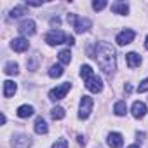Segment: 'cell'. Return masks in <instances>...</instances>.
I'll return each instance as SVG.
<instances>
[{
  "label": "cell",
  "mask_w": 148,
  "mask_h": 148,
  "mask_svg": "<svg viewBox=\"0 0 148 148\" xmlns=\"http://www.w3.org/2000/svg\"><path fill=\"white\" fill-rule=\"evenodd\" d=\"M94 59L98 66L103 70L105 75H113V71L117 70V54L112 44L108 42H98L96 51H94Z\"/></svg>",
  "instance_id": "obj_1"
},
{
  "label": "cell",
  "mask_w": 148,
  "mask_h": 148,
  "mask_svg": "<svg viewBox=\"0 0 148 148\" xmlns=\"http://www.w3.org/2000/svg\"><path fill=\"white\" fill-rule=\"evenodd\" d=\"M68 23L73 25V28H75L77 33H84V32H87V30L92 26L91 19H87V18H79L77 14H68Z\"/></svg>",
  "instance_id": "obj_2"
},
{
  "label": "cell",
  "mask_w": 148,
  "mask_h": 148,
  "mask_svg": "<svg viewBox=\"0 0 148 148\" xmlns=\"http://www.w3.org/2000/svg\"><path fill=\"white\" fill-rule=\"evenodd\" d=\"M66 38H68V35H64V32H61V30H51V32L45 35V42H47L51 47L66 44Z\"/></svg>",
  "instance_id": "obj_3"
},
{
  "label": "cell",
  "mask_w": 148,
  "mask_h": 148,
  "mask_svg": "<svg viewBox=\"0 0 148 148\" xmlns=\"http://www.w3.org/2000/svg\"><path fill=\"white\" fill-rule=\"evenodd\" d=\"M92 98L91 96H82V99H80V106H79V119L80 120H86V119H89V115H91V112H92Z\"/></svg>",
  "instance_id": "obj_4"
},
{
  "label": "cell",
  "mask_w": 148,
  "mask_h": 148,
  "mask_svg": "<svg viewBox=\"0 0 148 148\" xmlns=\"http://www.w3.org/2000/svg\"><path fill=\"white\" fill-rule=\"evenodd\" d=\"M70 89H71V84H70V82H64V84H61V86H58V87H54V89L49 91V99L59 101V99H63V98L66 96V92H68Z\"/></svg>",
  "instance_id": "obj_5"
},
{
  "label": "cell",
  "mask_w": 148,
  "mask_h": 148,
  "mask_svg": "<svg viewBox=\"0 0 148 148\" xmlns=\"http://www.w3.org/2000/svg\"><path fill=\"white\" fill-rule=\"evenodd\" d=\"M18 30H19V33L23 37H32L37 32V25H35L33 19H25V21H21V25H19Z\"/></svg>",
  "instance_id": "obj_6"
},
{
  "label": "cell",
  "mask_w": 148,
  "mask_h": 148,
  "mask_svg": "<svg viewBox=\"0 0 148 148\" xmlns=\"http://www.w3.org/2000/svg\"><path fill=\"white\" fill-rule=\"evenodd\" d=\"M134 37H136V33H134V30H129V28H125V30H122L119 35H117V44L119 45H127V44H131L132 40H134Z\"/></svg>",
  "instance_id": "obj_7"
},
{
  "label": "cell",
  "mask_w": 148,
  "mask_h": 148,
  "mask_svg": "<svg viewBox=\"0 0 148 148\" xmlns=\"http://www.w3.org/2000/svg\"><path fill=\"white\" fill-rule=\"evenodd\" d=\"M12 146L14 148H30L32 146V138L28 134H14Z\"/></svg>",
  "instance_id": "obj_8"
},
{
  "label": "cell",
  "mask_w": 148,
  "mask_h": 148,
  "mask_svg": "<svg viewBox=\"0 0 148 148\" xmlns=\"http://www.w3.org/2000/svg\"><path fill=\"white\" fill-rule=\"evenodd\" d=\"M86 87L91 91V92H101L103 91V82L98 75H92L86 80Z\"/></svg>",
  "instance_id": "obj_9"
},
{
  "label": "cell",
  "mask_w": 148,
  "mask_h": 148,
  "mask_svg": "<svg viewBox=\"0 0 148 148\" xmlns=\"http://www.w3.org/2000/svg\"><path fill=\"white\" fill-rule=\"evenodd\" d=\"M131 112H132V117H134V119H143V117L146 115L148 108H146V105H145L143 101H134Z\"/></svg>",
  "instance_id": "obj_10"
},
{
  "label": "cell",
  "mask_w": 148,
  "mask_h": 148,
  "mask_svg": "<svg viewBox=\"0 0 148 148\" xmlns=\"http://www.w3.org/2000/svg\"><path fill=\"white\" fill-rule=\"evenodd\" d=\"M106 143L110 148H120L124 145V136L120 132H110L108 138H106Z\"/></svg>",
  "instance_id": "obj_11"
},
{
  "label": "cell",
  "mask_w": 148,
  "mask_h": 148,
  "mask_svg": "<svg viewBox=\"0 0 148 148\" xmlns=\"http://www.w3.org/2000/svg\"><path fill=\"white\" fill-rule=\"evenodd\" d=\"M11 47H12L16 52H25V51L28 49V40H26V38H23V37L14 38V40L11 42Z\"/></svg>",
  "instance_id": "obj_12"
},
{
  "label": "cell",
  "mask_w": 148,
  "mask_h": 148,
  "mask_svg": "<svg viewBox=\"0 0 148 148\" xmlns=\"http://www.w3.org/2000/svg\"><path fill=\"white\" fill-rule=\"evenodd\" d=\"M112 12H113V14L125 16V14H129V5H127L125 2H113V4H112Z\"/></svg>",
  "instance_id": "obj_13"
},
{
  "label": "cell",
  "mask_w": 148,
  "mask_h": 148,
  "mask_svg": "<svg viewBox=\"0 0 148 148\" xmlns=\"http://www.w3.org/2000/svg\"><path fill=\"white\" fill-rule=\"evenodd\" d=\"M125 61H127L129 68H138L141 64V56L138 52H129V54H125Z\"/></svg>",
  "instance_id": "obj_14"
},
{
  "label": "cell",
  "mask_w": 148,
  "mask_h": 148,
  "mask_svg": "<svg viewBox=\"0 0 148 148\" xmlns=\"http://www.w3.org/2000/svg\"><path fill=\"white\" fill-rule=\"evenodd\" d=\"M18 91V86L12 80H5L4 82V98H12Z\"/></svg>",
  "instance_id": "obj_15"
},
{
  "label": "cell",
  "mask_w": 148,
  "mask_h": 148,
  "mask_svg": "<svg viewBox=\"0 0 148 148\" xmlns=\"http://www.w3.org/2000/svg\"><path fill=\"white\" fill-rule=\"evenodd\" d=\"M33 106L32 105H21L19 108H18V117H21V119H28V117H32L33 115Z\"/></svg>",
  "instance_id": "obj_16"
},
{
  "label": "cell",
  "mask_w": 148,
  "mask_h": 148,
  "mask_svg": "<svg viewBox=\"0 0 148 148\" xmlns=\"http://www.w3.org/2000/svg\"><path fill=\"white\" fill-rule=\"evenodd\" d=\"M4 73H5V75H18V73H19V66H18V63H14V61H7L5 66H4Z\"/></svg>",
  "instance_id": "obj_17"
},
{
  "label": "cell",
  "mask_w": 148,
  "mask_h": 148,
  "mask_svg": "<svg viewBox=\"0 0 148 148\" xmlns=\"http://www.w3.org/2000/svg\"><path fill=\"white\" fill-rule=\"evenodd\" d=\"M47 131H49L47 122H45L42 117H38V119L35 120V132H37V134H47Z\"/></svg>",
  "instance_id": "obj_18"
},
{
  "label": "cell",
  "mask_w": 148,
  "mask_h": 148,
  "mask_svg": "<svg viewBox=\"0 0 148 148\" xmlns=\"http://www.w3.org/2000/svg\"><path fill=\"white\" fill-rule=\"evenodd\" d=\"M58 59H59L61 64H70V61H71V52H70V49H63V51H59Z\"/></svg>",
  "instance_id": "obj_19"
},
{
  "label": "cell",
  "mask_w": 148,
  "mask_h": 148,
  "mask_svg": "<svg viewBox=\"0 0 148 148\" xmlns=\"http://www.w3.org/2000/svg\"><path fill=\"white\" fill-rule=\"evenodd\" d=\"M113 112H115L117 117H124V115L127 113V105H125V101H117L115 106H113Z\"/></svg>",
  "instance_id": "obj_20"
},
{
  "label": "cell",
  "mask_w": 148,
  "mask_h": 148,
  "mask_svg": "<svg viewBox=\"0 0 148 148\" xmlns=\"http://www.w3.org/2000/svg\"><path fill=\"white\" fill-rule=\"evenodd\" d=\"M63 73H64V70H63L61 64H54V66L49 68V77H51V79H59Z\"/></svg>",
  "instance_id": "obj_21"
},
{
  "label": "cell",
  "mask_w": 148,
  "mask_h": 148,
  "mask_svg": "<svg viewBox=\"0 0 148 148\" xmlns=\"http://www.w3.org/2000/svg\"><path fill=\"white\" fill-rule=\"evenodd\" d=\"M38 63H40V54L38 52H35L33 56H32V59L26 63L28 64V70H32V71H35L37 68H38Z\"/></svg>",
  "instance_id": "obj_22"
},
{
  "label": "cell",
  "mask_w": 148,
  "mask_h": 148,
  "mask_svg": "<svg viewBox=\"0 0 148 148\" xmlns=\"http://www.w3.org/2000/svg\"><path fill=\"white\" fill-rule=\"evenodd\" d=\"M51 115H52V119L54 120H61V119H64V108H61V106H54L52 110H51Z\"/></svg>",
  "instance_id": "obj_23"
},
{
  "label": "cell",
  "mask_w": 148,
  "mask_h": 148,
  "mask_svg": "<svg viewBox=\"0 0 148 148\" xmlns=\"http://www.w3.org/2000/svg\"><path fill=\"white\" fill-rule=\"evenodd\" d=\"M23 14H26V7H25V5H18V7H14V9L11 11L9 16H11L12 19H16V18H21Z\"/></svg>",
  "instance_id": "obj_24"
},
{
  "label": "cell",
  "mask_w": 148,
  "mask_h": 148,
  "mask_svg": "<svg viewBox=\"0 0 148 148\" xmlns=\"http://www.w3.org/2000/svg\"><path fill=\"white\" fill-rule=\"evenodd\" d=\"M94 75V71H92V68L89 66V64H84L82 68H80V77L84 79V80H87L89 77H92Z\"/></svg>",
  "instance_id": "obj_25"
},
{
  "label": "cell",
  "mask_w": 148,
  "mask_h": 148,
  "mask_svg": "<svg viewBox=\"0 0 148 148\" xmlns=\"http://www.w3.org/2000/svg\"><path fill=\"white\" fill-rule=\"evenodd\" d=\"M106 7V2H105V0H94V2H92V9L94 11H103Z\"/></svg>",
  "instance_id": "obj_26"
},
{
  "label": "cell",
  "mask_w": 148,
  "mask_h": 148,
  "mask_svg": "<svg viewBox=\"0 0 148 148\" xmlns=\"http://www.w3.org/2000/svg\"><path fill=\"white\" fill-rule=\"evenodd\" d=\"M52 148H68V141L66 139H56V143L52 145Z\"/></svg>",
  "instance_id": "obj_27"
},
{
  "label": "cell",
  "mask_w": 148,
  "mask_h": 148,
  "mask_svg": "<svg viewBox=\"0 0 148 148\" xmlns=\"http://www.w3.org/2000/svg\"><path fill=\"white\" fill-rule=\"evenodd\" d=\"M148 91V79L141 80V84L138 86V92H146Z\"/></svg>",
  "instance_id": "obj_28"
},
{
  "label": "cell",
  "mask_w": 148,
  "mask_h": 148,
  "mask_svg": "<svg viewBox=\"0 0 148 148\" xmlns=\"http://www.w3.org/2000/svg\"><path fill=\"white\" fill-rule=\"evenodd\" d=\"M66 44H68V45H73V44H75V38H73L71 35H68V38H66Z\"/></svg>",
  "instance_id": "obj_29"
},
{
  "label": "cell",
  "mask_w": 148,
  "mask_h": 148,
  "mask_svg": "<svg viewBox=\"0 0 148 148\" xmlns=\"http://www.w3.org/2000/svg\"><path fill=\"white\" fill-rule=\"evenodd\" d=\"M26 4H28V5H33V7H38V5H42V2H30V0H28Z\"/></svg>",
  "instance_id": "obj_30"
},
{
  "label": "cell",
  "mask_w": 148,
  "mask_h": 148,
  "mask_svg": "<svg viewBox=\"0 0 148 148\" xmlns=\"http://www.w3.org/2000/svg\"><path fill=\"white\" fill-rule=\"evenodd\" d=\"M51 25H52V26H54V25L58 26V25H59V18H52V19H51Z\"/></svg>",
  "instance_id": "obj_31"
},
{
  "label": "cell",
  "mask_w": 148,
  "mask_h": 148,
  "mask_svg": "<svg viewBox=\"0 0 148 148\" xmlns=\"http://www.w3.org/2000/svg\"><path fill=\"white\" fill-rule=\"evenodd\" d=\"M77 139H79V143H80V145H86V138H84V136H79Z\"/></svg>",
  "instance_id": "obj_32"
},
{
  "label": "cell",
  "mask_w": 148,
  "mask_h": 148,
  "mask_svg": "<svg viewBox=\"0 0 148 148\" xmlns=\"http://www.w3.org/2000/svg\"><path fill=\"white\" fill-rule=\"evenodd\" d=\"M124 89H125V92H131V91H132V86H131V84H127Z\"/></svg>",
  "instance_id": "obj_33"
},
{
  "label": "cell",
  "mask_w": 148,
  "mask_h": 148,
  "mask_svg": "<svg viewBox=\"0 0 148 148\" xmlns=\"http://www.w3.org/2000/svg\"><path fill=\"white\" fill-rule=\"evenodd\" d=\"M0 122H2V124H5V122H7V119H5V115H4V113H2V117H0Z\"/></svg>",
  "instance_id": "obj_34"
},
{
  "label": "cell",
  "mask_w": 148,
  "mask_h": 148,
  "mask_svg": "<svg viewBox=\"0 0 148 148\" xmlns=\"http://www.w3.org/2000/svg\"><path fill=\"white\" fill-rule=\"evenodd\" d=\"M145 47H146V51H148V37H146V40H145Z\"/></svg>",
  "instance_id": "obj_35"
},
{
  "label": "cell",
  "mask_w": 148,
  "mask_h": 148,
  "mask_svg": "<svg viewBox=\"0 0 148 148\" xmlns=\"http://www.w3.org/2000/svg\"><path fill=\"white\" fill-rule=\"evenodd\" d=\"M127 148H139L138 145H131V146H127Z\"/></svg>",
  "instance_id": "obj_36"
}]
</instances>
